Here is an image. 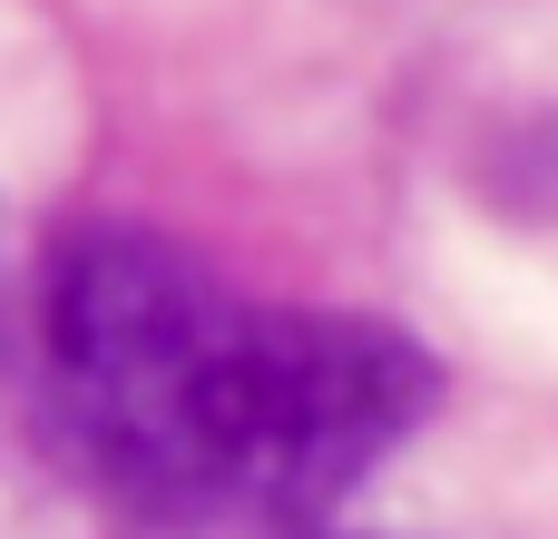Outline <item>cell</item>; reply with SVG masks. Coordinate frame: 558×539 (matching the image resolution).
<instances>
[{
	"label": "cell",
	"mask_w": 558,
	"mask_h": 539,
	"mask_svg": "<svg viewBox=\"0 0 558 539\" xmlns=\"http://www.w3.org/2000/svg\"><path fill=\"white\" fill-rule=\"evenodd\" d=\"M441 403V363L343 304H275L147 226H78L39 275V432L157 539H314Z\"/></svg>",
	"instance_id": "obj_1"
}]
</instances>
